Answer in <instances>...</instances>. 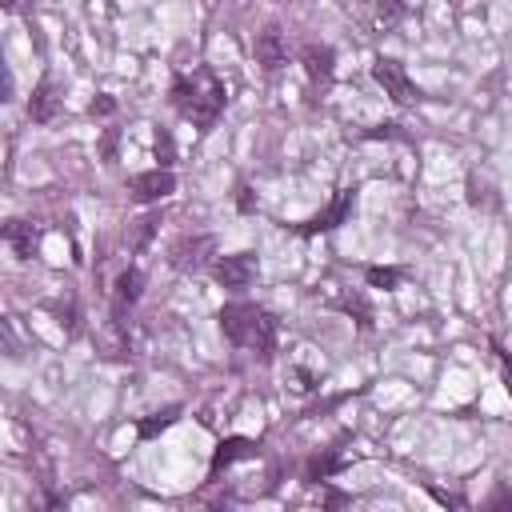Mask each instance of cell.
Segmentation results:
<instances>
[{"label": "cell", "mask_w": 512, "mask_h": 512, "mask_svg": "<svg viewBox=\"0 0 512 512\" xmlns=\"http://www.w3.org/2000/svg\"><path fill=\"white\" fill-rule=\"evenodd\" d=\"M220 332L236 348H244V352H264L268 356L272 344H276V320H272V312L260 308V304H248V300H232V304L220 308Z\"/></svg>", "instance_id": "obj_2"}, {"label": "cell", "mask_w": 512, "mask_h": 512, "mask_svg": "<svg viewBox=\"0 0 512 512\" xmlns=\"http://www.w3.org/2000/svg\"><path fill=\"white\" fill-rule=\"evenodd\" d=\"M500 372H504V388L512 396V352H500Z\"/></svg>", "instance_id": "obj_19"}, {"label": "cell", "mask_w": 512, "mask_h": 512, "mask_svg": "<svg viewBox=\"0 0 512 512\" xmlns=\"http://www.w3.org/2000/svg\"><path fill=\"white\" fill-rule=\"evenodd\" d=\"M216 252V240L212 236H180L172 248H168V264L176 272H200Z\"/></svg>", "instance_id": "obj_3"}, {"label": "cell", "mask_w": 512, "mask_h": 512, "mask_svg": "<svg viewBox=\"0 0 512 512\" xmlns=\"http://www.w3.org/2000/svg\"><path fill=\"white\" fill-rule=\"evenodd\" d=\"M372 76H376V84H380L396 104H408V100H416V96H420V92H416V84L408 80L404 64H400V60H392V56H376Z\"/></svg>", "instance_id": "obj_4"}, {"label": "cell", "mask_w": 512, "mask_h": 512, "mask_svg": "<svg viewBox=\"0 0 512 512\" xmlns=\"http://www.w3.org/2000/svg\"><path fill=\"white\" fill-rule=\"evenodd\" d=\"M156 224H160L156 216H144V220H136V236H132V248H144V244H148V236L156 232Z\"/></svg>", "instance_id": "obj_16"}, {"label": "cell", "mask_w": 512, "mask_h": 512, "mask_svg": "<svg viewBox=\"0 0 512 512\" xmlns=\"http://www.w3.org/2000/svg\"><path fill=\"white\" fill-rule=\"evenodd\" d=\"M168 96H172V108L184 120H192L200 132H208L224 112V84L216 80L212 68H192L188 76H176Z\"/></svg>", "instance_id": "obj_1"}, {"label": "cell", "mask_w": 512, "mask_h": 512, "mask_svg": "<svg viewBox=\"0 0 512 512\" xmlns=\"http://www.w3.org/2000/svg\"><path fill=\"white\" fill-rule=\"evenodd\" d=\"M176 412H180V408H164V412H156V416H148V420H140V424H136V432H140V440H152L156 432H164V428H168V424L176 420Z\"/></svg>", "instance_id": "obj_14"}, {"label": "cell", "mask_w": 512, "mask_h": 512, "mask_svg": "<svg viewBox=\"0 0 512 512\" xmlns=\"http://www.w3.org/2000/svg\"><path fill=\"white\" fill-rule=\"evenodd\" d=\"M252 52H256V64H260L264 72H276V68H284V64H288V44H284V36H280V28H276V24H268L264 32H256Z\"/></svg>", "instance_id": "obj_7"}, {"label": "cell", "mask_w": 512, "mask_h": 512, "mask_svg": "<svg viewBox=\"0 0 512 512\" xmlns=\"http://www.w3.org/2000/svg\"><path fill=\"white\" fill-rule=\"evenodd\" d=\"M256 452H260V444L248 440V436H228V440H220V448H216V456H212V476H216L220 468L236 464V460H252Z\"/></svg>", "instance_id": "obj_11"}, {"label": "cell", "mask_w": 512, "mask_h": 512, "mask_svg": "<svg viewBox=\"0 0 512 512\" xmlns=\"http://www.w3.org/2000/svg\"><path fill=\"white\" fill-rule=\"evenodd\" d=\"M4 244L16 252V260H32V252H36V228L28 220H8L4 224Z\"/></svg>", "instance_id": "obj_13"}, {"label": "cell", "mask_w": 512, "mask_h": 512, "mask_svg": "<svg viewBox=\"0 0 512 512\" xmlns=\"http://www.w3.org/2000/svg\"><path fill=\"white\" fill-rule=\"evenodd\" d=\"M24 4H28V0H4V8H8V12H20Z\"/></svg>", "instance_id": "obj_20"}, {"label": "cell", "mask_w": 512, "mask_h": 512, "mask_svg": "<svg viewBox=\"0 0 512 512\" xmlns=\"http://www.w3.org/2000/svg\"><path fill=\"white\" fill-rule=\"evenodd\" d=\"M352 200H356V188H340V192H336V200H332L324 212H316L312 220H304V224H300V236H316V232L336 228V224L352 212Z\"/></svg>", "instance_id": "obj_8"}, {"label": "cell", "mask_w": 512, "mask_h": 512, "mask_svg": "<svg viewBox=\"0 0 512 512\" xmlns=\"http://www.w3.org/2000/svg\"><path fill=\"white\" fill-rule=\"evenodd\" d=\"M376 12H380V20H400L404 16V0H376Z\"/></svg>", "instance_id": "obj_17"}, {"label": "cell", "mask_w": 512, "mask_h": 512, "mask_svg": "<svg viewBox=\"0 0 512 512\" xmlns=\"http://www.w3.org/2000/svg\"><path fill=\"white\" fill-rule=\"evenodd\" d=\"M212 276L220 288H248L256 280V256L252 252H232L212 260Z\"/></svg>", "instance_id": "obj_5"}, {"label": "cell", "mask_w": 512, "mask_h": 512, "mask_svg": "<svg viewBox=\"0 0 512 512\" xmlns=\"http://www.w3.org/2000/svg\"><path fill=\"white\" fill-rule=\"evenodd\" d=\"M156 156H160V164H164V168L172 164V136H168V132H160V136H156Z\"/></svg>", "instance_id": "obj_18"}, {"label": "cell", "mask_w": 512, "mask_h": 512, "mask_svg": "<svg viewBox=\"0 0 512 512\" xmlns=\"http://www.w3.org/2000/svg\"><path fill=\"white\" fill-rule=\"evenodd\" d=\"M364 276H368V284H372V288H384V292L400 284V272H396V268H368Z\"/></svg>", "instance_id": "obj_15"}, {"label": "cell", "mask_w": 512, "mask_h": 512, "mask_svg": "<svg viewBox=\"0 0 512 512\" xmlns=\"http://www.w3.org/2000/svg\"><path fill=\"white\" fill-rule=\"evenodd\" d=\"M300 64H304V72H308L312 84H328L332 72H336V52L328 44H304L300 48Z\"/></svg>", "instance_id": "obj_10"}, {"label": "cell", "mask_w": 512, "mask_h": 512, "mask_svg": "<svg viewBox=\"0 0 512 512\" xmlns=\"http://www.w3.org/2000/svg\"><path fill=\"white\" fill-rule=\"evenodd\" d=\"M140 292H144V272L140 268H124L120 280H116V292H112V320L116 324H124V312L140 300Z\"/></svg>", "instance_id": "obj_9"}, {"label": "cell", "mask_w": 512, "mask_h": 512, "mask_svg": "<svg viewBox=\"0 0 512 512\" xmlns=\"http://www.w3.org/2000/svg\"><path fill=\"white\" fill-rule=\"evenodd\" d=\"M56 108H60V96H56V88H52V76H44V80L36 84L32 100H28V116H32L36 124H48V120L56 116Z\"/></svg>", "instance_id": "obj_12"}, {"label": "cell", "mask_w": 512, "mask_h": 512, "mask_svg": "<svg viewBox=\"0 0 512 512\" xmlns=\"http://www.w3.org/2000/svg\"><path fill=\"white\" fill-rule=\"evenodd\" d=\"M128 192L136 204H152V200H164L168 192H176V176L168 168H152V172H136L128 180Z\"/></svg>", "instance_id": "obj_6"}]
</instances>
